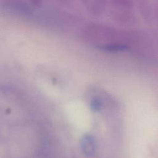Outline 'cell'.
<instances>
[{"instance_id": "30bf717a", "label": "cell", "mask_w": 158, "mask_h": 158, "mask_svg": "<svg viewBox=\"0 0 158 158\" xmlns=\"http://www.w3.org/2000/svg\"><path fill=\"white\" fill-rule=\"evenodd\" d=\"M29 3L34 7H40L43 3V0H28Z\"/></svg>"}, {"instance_id": "8992f818", "label": "cell", "mask_w": 158, "mask_h": 158, "mask_svg": "<svg viewBox=\"0 0 158 158\" xmlns=\"http://www.w3.org/2000/svg\"><path fill=\"white\" fill-rule=\"evenodd\" d=\"M97 48L107 52H119L127 50L129 46L124 43L116 41L99 45L98 46Z\"/></svg>"}, {"instance_id": "5b68a950", "label": "cell", "mask_w": 158, "mask_h": 158, "mask_svg": "<svg viewBox=\"0 0 158 158\" xmlns=\"http://www.w3.org/2000/svg\"><path fill=\"white\" fill-rule=\"evenodd\" d=\"M81 147L86 156H93L96 150V141L91 136H83L81 141Z\"/></svg>"}, {"instance_id": "6da1fadb", "label": "cell", "mask_w": 158, "mask_h": 158, "mask_svg": "<svg viewBox=\"0 0 158 158\" xmlns=\"http://www.w3.org/2000/svg\"><path fill=\"white\" fill-rule=\"evenodd\" d=\"M80 38L85 42L97 46L111 42H122V30L98 23L84 26L80 31Z\"/></svg>"}, {"instance_id": "ba28073f", "label": "cell", "mask_w": 158, "mask_h": 158, "mask_svg": "<svg viewBox=\"0 0 158 158\" xmlns=\"http://www.w3.org/2000/svg\"><path fill=\"white\" fill-rule=\"evenodd\" d=\"M111 8L132 10L133 2L132 0H109Z\"/></svg>"}, {"instance_id": "8fae6325", "label": "cell", "mask_w": 158, "mask_h": 158, "mask_svg": "<svg viewBox=\"0 0 158 158\" xmlns=\"http://www.w3.org/2000/svg\"><path fill=\"white\" fill-rule=\"evenodd\" d=\"M94 1L104 6H105L109 2V0H94Z\"/></svg>"}, {"instance_id": "52a82bcc", "label": "cell", "mask_w": 158, "mask_h": 158, "mask_svg": "<svg viewBox=\"0 0 158 158\" xmlns=\"http://www.w3.org/2000/svg\"><path fill=\"white\" fill-rule=\"evenodd\" d=\"M86 9L93 15H99L104 10V6L97 2L94 0H83Z\"/></svg>"}, {"instance_id": "3957f363", "label": "cell", "mask_w": 158, "mask_h": 158, "mask_svg": "<svg viewBox=\"0 0 158 158\" xmlns=\"http://www.w3.org/2000/svg\"><path fill=\"white\" fill-rule=\"evenodd\" d=\"M110 17L118 24L125 26H133L137 23V19L131 10L112 8Z\"/></svg>"}, {"instance_id": "9c48e42d", "label": "cell", "mask_w": 158, "mask_h": 158, "mask_svg": "<svg viewBox=\"0 0 158 158\" xmlns=\"http://www.w3.org/2000/svg\"><path fill=\"white\" fill-rule=\"evenodd\" d=\"M102 102L98 98H94L91 101V107L93 110L98 111L102 109Z\"/></svg>"}, {"instance_id": "7a4b0ae2", "label": "cell", "mask_w": 158, "mask_h": 158, "mask_svg": "<svg viewBox=\"0 0 158 158\" xmlns=\"http://www.w3.org/2000/svg\"><path fill=\"white\" fill-rule=\"evenodd\" d=\"M0 10L21 16H30L33 13L32 6L27 0H0Z\"/></svg>"}, {"instance_id": "277c9868", "label": "cell", "mask_w": 158, "mask_h": 158, "mask_svg": "<svg viewBox=\"0 0 158 158\" xmlns=\"http://www.w3.org/2000/svg\"><path fill=\"white\" fill-rule=\"evenodd\" d=\"M138 7L144 21L147 23H151L155 14L154 9L152 7L150 2L148 0H139Z\"/></svg>"}]
</instances>
